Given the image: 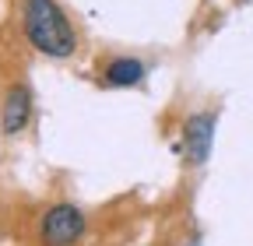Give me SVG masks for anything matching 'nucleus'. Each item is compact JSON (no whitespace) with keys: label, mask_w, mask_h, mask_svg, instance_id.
I'll return each instance as SVG.
<instances>
[{"label":"nucleus","mask_w":253,"mask_h":246,"mask_svg":"<svg viewBox=\"0 0 253 246\" xmlns=\"http://www.w3.org/2000/svg\"><path fill=\"white\" fill-rule=\"evenodd\" d=\"M25 36L46 56H71L78 39L71 21L63 18V11L56 7V0H25Z\"/></svg>","instance_id":"obj_1"},{"label":"nucleus","mask_w":253,"mask_h":246,"mask_svg":"<svg viewBox=\"0 0 253 246\" xmlns=\"http://www.w3.org/2000/svg\"><path fill=\"white\" fill-rule=\"evenodd\" d=\"M144 78V67L137 64V60H113V64L106 67V81L109 84H116V88H130V84H137Z\"/></svg>","instance_id":"obj_5"},{"label":"nucleus","mask_w":253,"mask_h":246,"mask_svg":"<svg viewBox=\"0 0 253 246\" xmlns=\"http://www.w3.org/2000/svg\"><path fill=\"white\" fill-rule=\"evenodd\" d=\"M28 109H32V99H28V88H11V95L4 102V134H18L25 123H28Z\"/></svg>","instance_id":"obj_4"},{"label":"nucleus","mask_w":253,"mask_h":246,"mask_svg":"<svg viewBox=\"0 0 253 246\" xmlns=\"http://www.w3.org/2000/svg\"><path fill=\"white\" fill-rule=\"evenodd\" d=\"M183 141H186V159L190 162H204L211 141H214V113H194L183 127Z\"/></svg>","instance_id":"obj_3"},{"label":"nucleus","mask_w":253,"mask_h":246,"mask_svg":"<svg viewBox=\"0 0 253 246\" xmlns=\"http://www.w3.org/2000/svg\"><path fill=\"white\" fill-rule=\"evenodd\" d=\"M84 232V214L71 204H56L42 218V243L46 246H71Z\"/></svg>","instance_id":"obj_2"}]
</instances>
